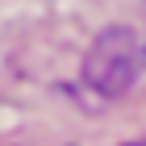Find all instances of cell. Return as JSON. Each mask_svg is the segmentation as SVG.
Listing matches in <instances>:
<instances>
[{"label": "cell", "instance_id": "obj_1", "mask_svg": "<svg viewBox=\"0 0 146 146\" xmlns=\"http://www.w3.org/2000/svg\"><path fill=\"white\" fill-rule=\"evenodd\" d=\"M142 63H146V38L129 25H109L104 34H96L84 58V84L96 96H125L134 79L142 75Z\"/></svg>", "mask_w": 146, "mask_h": 146}]
</instances>
